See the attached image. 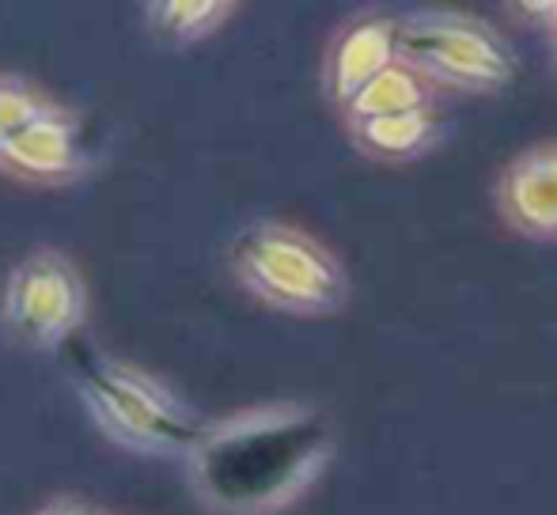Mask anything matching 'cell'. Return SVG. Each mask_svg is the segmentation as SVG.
<instances>
[{
  "label": "cell",
  "mask_w": 557,
  "mask_h": 515,
  "mask_svg": "<svg viewBox=\"0 0 557 515\" xmlns=\"http://www.w3.org/2000/svg\"><path fill=\"white\" fill-rule=\"evenodd\" d=\"M334 420L308 402H262L206 420L186 481L213 515H277L293 508L331 466Z\"/></svg>",
  "instance_id": "obj_1"
},
{
  "label": "cell",
  "mask_w": 557,
  "mask_h": 515,
  "mask_svg": "<svg viewBox=\"0 0 557 515\" xmlns=\"http://www.w3.org/2000/svg\"><path fill=\"white\" fill-rule=\"evenodd\" d=\"M61 361H65V372L84 410L91 413L99 432L111 443L148 459L190 455L206 420L163 379L148 376L137 364L99 353L84 334L61 349Z\"/></svg>",
  "instance_id": "obj_2"
},
{
  "label": "cell",
  "mask_w": 557,
  "mask_h": 515,
  "mask_svg": "<svg viewBox=\"0 0 557 515\" xmlns=\"http://www.w3.org/2000/svg\"><path fill=\"white\" fill-rule=\"evenodd\" d=\"M227 265L247 296L296 318H326L349 303V273L331 247L285 221H255L232 239Z\"/></svg>",
  "instance_id": "obj_3"
},
{
  "label": "cell",
  "mask_w": 557,
  "mask_h": 515,
  "mask_svg": "<svg viewBox=\"0 0 557 515\" xmlns=\"http://www.w3.org/2000/svg\"><path fill=\"white\" fill-rule=\"evenodd\" d=\"M398 61L421 73L429 84L459 91H505L520 73L512 46L493 23L462 12H418L395 27Z\"/></svg>",
  "instance_id": "obj_4"
},
{
  "label": "cell",
  "mask_w": 557,
  "mask_h": 515,
  "mask_svg": "<svg viewBox=\"0 0 557 515\" xmlns=\"http://www.w3.org/2000/svg\"><path fill=\"white\" fill-rule=\"evenodd\" d=\"M88 285L65 251L38 247L12 265L0 303L4 334L30 353H61L84 334Z\"/></svg>",
  "instance_id": "obj_5"
},
{
  "label": "cell",
  "mask_w": 557,
  "mask_h": 515,
  "mask_svg": "<svg viewBox=\"0 0 557 515\" xmlns=\"http://www.w3.org/2000/svg\"><path fill=\"white\" fill-rule=\"evenodd\" d=\"M91 140L73 106L50 103L0 145V171L30 186H65L91 171Z\"/></svg>",
  "instance_id": "obj_6"
},
{
  "label": "cell",
  "mask_w": 557,
  "mask_h": 515,
  "mask_svg": "<svg viewBox=\"0 0 557 515\" xmlns=\"http://www.w3.org/2000/svg\"><path fill=\"white\" fill-rule=\"evenodd\" d=\"M500 221L528 239H557V140H543L520 152L497 178Z\"/></svg>",
  "instance_id": "obj_7"
},
{
  "label": "cell",
  "mask_w": 557,
  "mask_h": 515,
  "mask_svg": "<svg viewBox=\"0 0 557 515\" xmlns=\"http://www.w3.org/2000/svg\"><path fill=\"white\" fill-rule=\"evenodd\" d=\"M395 27L398 20L387 15H357L334 35L323 65V88L337 111H345L375 76L398 61Z\"/></svg>",
  "instance_id": "obj_8"
},
{
  "label": "cell",
  "mask_w": 557,
  "mask_h": 515,
  "mask_svg": "<svg viewBox=\"0 0 557 515\" xmlns=\"http://www.w3.org/2000/svg\"><path fill=\"white\" fill-rule=\"evenodd\" d=\"M349 133H352V145L364 155H372V160L410 163L441 145L444 122L433 106H421V111L391 114V118L349 122Z\"/></svg>",
  "instance_id": "obj_9"
},
{
  "label": "cell",
  "mask_w": 557,
  "mask_h": 515,
  "mask_svg": "<svg viewBox=\"0 0 557 515\" xmlns=\"http://www.w3.org/2000/svg\"><path fill=\"white\" fill-rule=\"evenodd\" d=\"M235 4L227 0H156L145 8V27L168 50H186L213 30H221Z\"/></svg>",
  "instance_id": "obj_10"
},
{
  "label": "cell",
  "mask_w": 557,
  "mask_h": 515,
  "mask_svg": "<svg viewBox=\"0 0 557 515\" xmlns=\"http://www.w3.org/2000/svg\"><path fill=\"white\" fill-rule=\"evenodd\" d=\"M421 106H433V84L421 73H413L410 65L395 61L387 73H380L349 106H345V118L349 122H368V118H391V114L421 111Z\"/></svg>",
  "instance_id": "obj_11"
},
{
  "label": "cell",
  "mask_w": 557,
  "mask_h": 515,
  "mask_svg": "<svg viewBox=\"0 0 557 515\" xmlns=\"http://www.w3.org/2000/svg\"><path fill=\"white\" fill-rule=\"evenodd\" d=\"M50 103L53 99H46L27 76L0 73V145L8 137H15L23 126H30Z\"/></svg>",
  "instance_id": "obj_12"
},
{
  "label": "cell",
  "mask_w": 557,
  "mask_h": 515,
  "mask_svg": "<svg viewBox=\"0 0 557 515\" xmlns=\"http://www.w3.org/2000/svg\"><path fill=\"white\" fill-rule=\"evenodd\" d=\"M35 515H99V512H91L84 501H73V497H61V501H50L42 512H35Z\"/></svg>",
  "instance_id": "obj_13"
},
{
  "label": "cell",
  "mask_w": 557,
  "mask_h": 515,
  "mask_svg": "<svg viewBox=\"0 0 557 515\" xmlns=\"http://www.w3.org/2000/svg\"><path fill=\"white\" fill-rule=\"evenodd\" d=\"M554 35H557V23H554Z\"/></svg>",
  "instance_id": "obj_14"
}]
</instances>
